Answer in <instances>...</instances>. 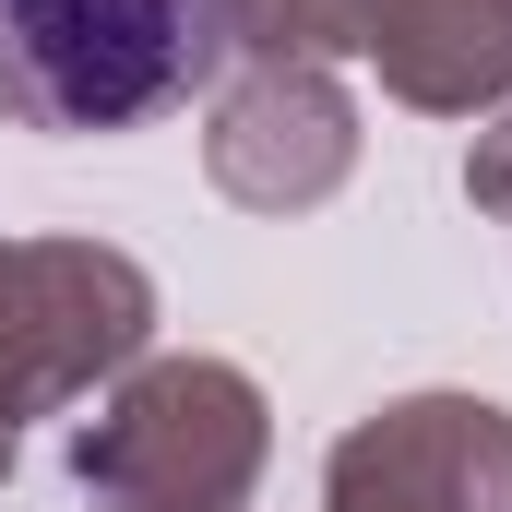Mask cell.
<instances>
[{"instance_id": "6da1fadb", "label": "cell", "mask_w": 512, "mask_h": 512, "mask_svg": "<svg viewBox=\"0 0 512 512\" xmlns=\"http://www.w3.org/2000/svg\"><path fill=\"white\" fill-rule=\"evenodd\" d=\"M227 60V0H0V120L143 131Z\"/></svg>"}]
</instances>
